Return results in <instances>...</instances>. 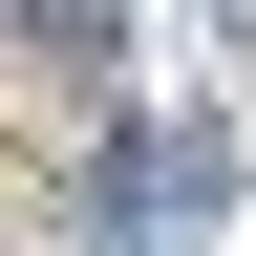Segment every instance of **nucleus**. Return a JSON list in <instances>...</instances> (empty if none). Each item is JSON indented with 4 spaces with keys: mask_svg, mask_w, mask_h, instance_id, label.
<instances>
[{
    "mask_svg": "<svg viewBox=\"0 0 256 256\" xmlns=\"http://www.w3.org/2000/svg\"><path fill=\"white\" fill-rule=\"evenodd\" d=\"M22 22H43L64 64H107V22H128V0H22Z\"/></svg>",
    "mask_w": 256,
    "mask_h": 256,
    "instance_id": "nucleus-1",
    "label": "nucleus"
}]
</instances>
